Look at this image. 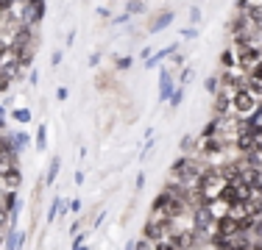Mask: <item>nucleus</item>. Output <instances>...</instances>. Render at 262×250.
<instances>
[{
  "instance_id": "obj_41",
  "label": "nucleus",
  "mask_w": 262,
  "mask_h": 250,
  "mask_svg": "<svg viewBox=\"0 0 262 250\" xmlns=\"http://www.w3.org/2000/svg\"><path fill=\"white\" fill-rule=\"evenodd\" d=\"M28 84H31V86L39 84V72H36V70H31V72H28Z\"/></svg>"
},
{
  "instance_id": "obj_21",
  "label": "nucleus",
  "mask_w": 262,
  "mask_h": 250,
  "mask_svg": "<svg viewBox=\"0 0 262 250\" xmlns=\"http://www.w3.org/2000/svg\"><path fill=\"white\" fill-rule=\"evenodd\" d=\"M134 67V56H117L115 59V70L117 72H126V70H131Z\"/></svg>"
},
{
  "instance_id": "obj_15",
  "label": "nucleus",
  "mask_w": 262,
  "mask_h": 250,
  "mask_svg": "<svg viewBox=\"0 0 262 250\" xmlns=\"http://www.w3.org/2000/svg\"><path fill=\"white\" fill-rule=\"evenodd\" d=\"M126 11H128L131 17L148 14V0H126Z\"/></svg>"
},
{
  "instance_id": "obj_19",
  "label": "nucleus",
  "mask_w": 262,
  "mask_h": 250,
  "mask_svg": "<svg viewBox=\"0 0 262 250\" xmlns=\"http://www.w3.org/2000/svg\"><path fill=\"white\" fill-rule=\"evenodd\" d=\"M184 95H187V86L179 84V86H176V92L170 95V100H167V103H170V109H179V106L184 103Z\"/></svg>"
},
{
  "instance_id": "obj_17",
  "label": "nucleus",
  "mask_w": 262,
  "mask_h": 250,
  "mask_svg": "<svg viewBox=\"0 0 262 250\" xmlns=\"http://www.w3.org/2000/svg\"><path fill=\"white\" fill-rule=\"evenodd\" d=\"M11 120L20 122V125H28L34 120V114H31V109H26V106H17V109H11Z\"/></svg>"
},
{
  "instance_id": "obj_36",
  "label": "nucleus",
  "mask_w": 262,
  "mask_h": 250,
  "mask_svg": "<svg viewBox=\"0 0 262 250\" xmlns=\"http://www.w3.org/2000/svg\"><path fill=\"white\" fill-rule=\"evenodd\" d=\"M182 36L184 39H192V36H198V28L195 25H187V28H182Z\"/></svg>"
},
{
  "instance_id": "obj_13",
  "label": "nucleus",
  "mask_w": 262,
  "mask_h": 250,
  "mask_svg": "<svg viewBox=\"0 0 262 250\" xmlns=\"http://www.w3.org/2000/svg\"><path fill=\"white\" fill-rule=\"evenodd\" d=\"M59 172H61V159H59V156H53L51 164H48V172H45V186H53L56 178H59Z\"/></svg>"
},
{
  "instance_id": "obj_3",
  "label": "nucleus",
  "mask_w": 262,
  "mask_h": 250,
  "mask_svg": "<svg viewBox=\"0 0 262 250\" xmlns=\"http://www.w3.org/2000/svg\"><path fill=\"white\" fill-rule=\"evenodd\" d=\"M45 14H48V3H45V0H39V3H26V0H23V3H20V20L26 25L39 28L42 20H45Z\"/></svg>"
},
{
  "instance_id": "obj_16",
  "label": "nucleus",
  "mask_w": 262,
  "mask_h": 250,
  "mask_svg": "<svg viewBox=\"0 0 262 250\" xmlns=\"http://www.w3.org/2000/svg\"><path fill=\"white\" fill-rule=\"evenodd\" d=\"M34 147L39 150V153H45L48 150V125L42 122L39 128H36V136H34Z\"/></svg>"
},
{
  "instance_id": "obj_8",
  "label": "nucleus",
  "mask_w": 262,
  "mask_h": 250,
  "mask_svg": "<svg viewBox=\"0 0 262 250\" xmlns=\"http://www.w3.org/2000/svg\"><path fill=\"white\" fill-rule=\"evenodd\" d=\"M212 114H215V117H226V114H232V95H229V92L217 89L215 100H212Z\"/></svg>"
},
{
  "instance_id": "obj_20",
  "label": "nucleus",
  "mask_w": 262,
  "mask_h": 250,
  "mask_svg": "<svg viewBox=\"0 0 262 250\" xmlns=\"http://www.w3.org/2000/svg\"><path fill=\"white\" fill-rule=\"evenodd\" d=\"M204 89H207L209 95L215 97V95H217V89H221V75H217V72H215V75H209V78L204 81Z\"/></svg>"
},
{
  "instance_id": "obj_35",
  "label": "nucleus",
  "mask_w": 262,
  "mask_h": 250,
  "mask_svg": "<svg viewBox=\"0 0 262 250\" xmlns=\"http://www.w3.org/2000/svg\"><path fill=\"white\" fill-rule=\"evenodd\" d=\"M67 97H70V89H67V86H59V89H56V100H59V103H64Z\"/></svg>"
},
{
  "instance_id": "obj_31",
  "label": "nucleus",
  "mask_w": 262,
  "mask_h": 250,
  "mask_svg": "<svg viewBox=\"0 0 262 250\" xmlns=\"http://www.w3.org/2000/svg\"><path fill=\"white\" fill-rule=\"evenodd\" d=\"M9 220H11V214L6 211V206L0 203V231H9Z\"/></svg>"
},
{
  "instance_id": "obj_50",
  "label": "nucleus",
  "mask_w": 262,
  "mask_h": 250,
  "mask_svg": "<svg viewBox=\"0 0 262 250\" xmlns=\"http://www.w3.org/2000/svg\"><path fill=\"white\" fill-rule=\"evenodd\" d=\"M6 131V117H0V134Z\"/></svg>"
},
{
  "instance_id": "obj_6",
  "label": "nucleus",
  "mask_w": 262,
  "mask_h": 250,
  "mask_svg": "<svg viewBox=\"0 0 262 250\" xmlns=\"http://www.w3.org/2000/svg\"><path fill=\"white\" fill-rule=\"evenodd\" d=\"M182 50V42H170V45H165V47H159V50H154L151 56L145 59V70H154V67H159L165 59H170L173 53H179Z\"/></svg>"
},
{
  "instance_id": "obj_38",
  "label": "nucleus",
  "mask_w": 262,
  "mask_h": 250,
  "mask_svg": "<svg viewBox=\"0 0 262 250\" xmlns=\"http://www.w3.org/2000/svg\"><path fill=\"white\" fill-rule=\"evenodd\" d=\"M142 186H145V172H137V178H134V189H137V192H142Z\"/></svg>"
},
{
  "instance_id": "obj_9",
  "label": "nucleus",
  "mask_w": 262,
  "mask_h": 250,
  "mask_svg": "<svg viewBox=\"0 0 262 250\" xmlns=\"http://www.w3.org/2000/svg\"><path fill=\"white\" fill-rule=\"evenodd\" d=\"M20 186H23V170H20V164L11 167L9 172L0 175V189H14V192H20Z\"/></svg>"
},
{
  "instance_id": "obj_14",
  "label": "nucleus",
  "mask_w": 262,
  "mask_h": 250,
  "mask_svg": "<svg viewBox=\"0 0 262 250\" xmlns=\"http://www.w3.org/2000/svg\"><path fill=\"white\" fill-rule=\"evenodd\" d=\"M217 134H221V117L212 114V120L204 125L201 131H198V139H207V136H217Z\"/></svg>"
},
{
  "instance_id": "obj_33",
  "label": "nucleus",
  "mask_w": 262,
  "mask_h": 250,
  "mask_svg": "<svg viewBox=\"0 0 262 250\" xmlns=\"http://www.w3.org/2000/svg\"><path fill=\"white\" fill-rule=\"evenodd\" d=\"M190 78H192V70H190V67H184V70L179 72V81H176V84H182V86H187V84H190Z\"/></svg>"
},
{
  "instance_id": "obj_30",
  "label": "nucleus",
  "mask_w": 262,
  "mask_h": 250,
  "mask_svg": "<svg viewBox=\"0 0 262 250\" xmlns=\"http://www.w3.org/2000/svg\"><path fill=\"white\" fill-rule=\"evenodd\" d=\"M11 84H14V81H11L9 75L0 72V95H9V92H11Z\"/></svg>"
},
{
  "instance_id": "obj_44",
  "label": "nucleus",
  "mask_w": 262,
  "mask_h": 250,
  "mask_svg": "<svg viewBox=\"0 0 262 250\" xmlns=\"http://www.w3.org/2000/svg\"><path fill=\"white\" fill-rule=\"evenodd\" d=\"M86 64H90V67H98V64H101V53H92V56H90V61H86Z\"/></svg>"
},
{
  "instance_id": "obj_45",
  "label": "nucleus",
  "mask_w": 262,
  "mask_h": 250,
  "mask_svg": "<svg viewBox=\"0 0 262 250\" xmlns=\"http://www.w3.org/2000/svg\"><path fill=\"white\" fill-rule=\"evenodd\" d=\"M103 220H106V211H101V214L92 220V228H98V225H103Z\"/></svg>"
},
{
  "instance_id": "obj_46",
  "label": "nucleus",
  "mask_w": 262,
  "mask_h": 250,
  "mask_svg": "<svg viewBox=\"0 0 262 250\" xmlns=\"http://www.w3.org/2000/svg\"><path fill=\"white\" fill-rule=\"evenodd\" d=\"M73 181H76V184L81 186L84 184V170H76V175H73Z\"/></svg>"
},
{
  "instance_id": "obj_39",
  "label": "nucleus",
  "mask_w": 262,
  "mask_h": 250,
  "mask_svg": "<svg viewBox=\"0 0 262 250\" xmlns=\"http://www.w3.org/2000/svg\"><path fill=\"white\" fill-rule=\"evenodd\" d=\"M248 75H254V78H262V59L251 67V70H248Z\"/></svg>"
},
{
  "instance_id": "obj_48",
  "label": "nucleus",
  "mask_w": 262,
  "mask_h": 250,
  "mask_svg": "<svg viewBox=\"0 0 262 250\" xmlns=\"http://www.w3.org/2000/svg\"><path fill=\"white\" fill-rule=\"evenodd\" d=\"M151 53H154V50H151V47H142V50H140V59H142V61H145V59H148V56H151Z\"/></svg>"
},
{
  "instance_id": "obj_34",
  "label": "nucleus",
  "mask_w": 262,
  "mask_h": 250,
  "mask_svg": "<svg viewBox=\"0 0 262 250\" xmlns=\"http://www.w3.org/2000/svg\"><path fill=\"white\" fill-rule=\"evenodd\" d=\"M190 22L192 25L201 22V9H198V6H190Z\"/></svg>"
},
{
  "instance_id": "obj_23",
  "label": "nucleus",
  "mask_w": 262,
  "mask_h": 250,
  "mask_svg": "<svg viewBox=\"0 0 262 250\" xmlns=\"http://www.w3.org/2000/svg\"><path fill=\"white\" fill-rule=\"evenodd\" d=\"M17 236H20V231H17V228H9V231H6L3 250H17Z\"/></svg>"
},
{
  "instance_id": "obj_49",
  "label": "nucleus",
  "mask_w": 262,
  "mask_h": 250,
  "mask_svg": "<svg viewBox=\"0 0 262 250\" xmlns=\"http://www.w3.org/2000/svg\"><path fill=\"white\" fill-rule=\"evenodd\" d=\"M126 250H137V239H128L126 242Z\"/></svg>"
},
{
  "instance_id": "obj_25",
  "label": "nucleus",
  "mask_w": 262,
  "mask_h": 250,
  "mask_svg": "<svg viewBox=\"0 0 262 250\" xmlns=\"http://www.w3.org/2000/svg\"><path fill=\"white\" fill-rule=\"evenodd\" d=\"M195 145H198V136H184V139H182V153H195V150H192Z\"/></svg>"
},
{
  "instance_id": "obj_2",
  "label": "nucleus",
  "mask_w": 262,
  "mask_h": 250,
  "mask_svg": "<svg viewBox=\"0 0 262 250\" xmlns=\"http://www.w3.org/2000/svg\"><path fill=\"white\" fill-rule=\"evenodd\" d=\"M259 106V100L251 95V92L246 89V86H240V89H234L232 95V114H237L240 120H246L248 114H251L254 109Z\"/></svg>"
},
{
  "instance_id": "obj_24",
  "label": "nucleus",
  "mask_w": 262,
  "mask_h": 250,
  "mask_svg": "<svg viewBox=\"0 0 262 250\" xmlns=\"http://www.w3.org/2000/svg\"><path fill=\"white\" fill-rule=\"evenodd\" d=\"M237 9L240 11H257V9H262V0H237Z\"/></svg>"
},
{
  "instance_id": "obj_37",
  "label": "nucleus",
  "mask_w": 262,
  "mask_h": 250,
  "mask_svg": "<svg viewBox=\"0 0 262 250\" xmlns=\"http://www.w3.org/2000/svg\"><path fill=\"white\" fill-rule=\"evenodd\" d=\"M61 59H64L61 50H53V53H51V67H61Z\"/></svg>"
},
{
  "instance_id": "obj_47",
  "label": "nucleus",
  "mask_w": 262,
  "mask_h": 250,
  "mask_svg": "<svg viewBox=\"0 0 262 250\" xmlns=\"http://www.w3.org/2000/svg\"><path fill=\"white\" fill-rule=\"evenodd\" d=\"M73 42H76V31H70V34H67L64 45H67V47H73Z\"/></svg>"
},
{
  "instance_id": "obj_10",
  "label": "nucleus",
  "mask_w": 262,
  "mask_h": 250,
  "mask_svg": "<svg viewBox=\"0 0 262 250\" xmlns=\"http://www.w3.org/2000/svg\"><path fill=\"white\" fill-rule=\"evenodd\" d=\"M229 200L226 197H215V200H207V203H204V209L209 211V217L212 220H221V217H226L229 214Z\"/></svg>"
},
{
  "instance_id": "obj_26",
  "label": "nucleus",
  "mask_w": 262,
  "mask_h": 250,
  "mask_svg": "<svg viewBox=\"0 0 262 250\" xmlns=\"http://www.w3.org/2000/svg\"><path fill=\"white\" fill-rule=\"evenodd\" d=\"M154 250H176V245H173L170 236H162V239L154 242Z\"/></svg>"
},
{
  "instance_id": "obj_42",
  "label": "nucleus",
  "mask_w": 262,
  "mask_h": 250,
  "mask_svg": "<svg viewBox=\"0 0 262 250\" xmlns=\"http://www.w3.org/2000/svg\"><path fill=\"white\" fill-rule=\"evenodd\" d=\"M6 50H9V36H3V34H0V56H3Z\"/></svg>"
},
{
  "instance_id": "obj_28",
  "label": "nucleus",
  "mask_w": 262,
  "mask_h": 250,
  "mask_svg": "<svg viewBox=\"0 0 262 250\" xmlns=\"http://www.w3.org/2000/svg\"><path fill=\"white\" fill-rule=\"evenodd\" d=\"M154 145H157V136H148V139H145V145H142L140 159H148V156H151V150H154Z\"/></svg>"
},
{
  "instance_id": "obj_43",
  "label": "nucleus",
  "mask_w": 262,
  "mask_h": 250,
  "mask_svg": "<svg viewBox=\"0 0 262 250\" xmlns=\"http://www.w3.org/2000/svg\"><path fill=\"white\" fill-rule=\"evenodd\" d=\"M70 211H73V214H81V200H78V197L70 200Z\"/></svg>"
},
{
  "instance_id": "obj_29",
  "label": "nucleus",
  "mask_w": 262,
  "mask_h": 250,
  "mask_svg": "<svg viewBox=\"0 0 262 250\" xmlns=\"http://www.w3.org/2000/svg\"><path fill=\"white\" fill-rule=\"evenodd\" d=\"M86 239H90V231H78V234H73V250L81 247Z\"/></svg>"
},
{
  "instance_id": "obj_52",
  "label": "nucleus",
  "mask_w": 262,
  "mask_h": 250,
  "mask_svg": "<svg viewBox=\"0 0 262 250\" xmlns=\"http://www.w3.org/2000/svg\"><path fill=\"white\" fill-rule=\"evenodd\" d=\"M26 3H39V0H26Z\"/></svg>"
},
{
  "instance_id": "obj_5",
  "label": "nucleus",
  "mask_w": 262,
  "mask_h": 250,
  "mask_svg": "<svg viewBox=\"0 0 262 250\" xmlns=\"http://www.w3.org/2000/svg\"><path fill=\"white\" fill-rule=\"evenodd\" d=\"M173 92H176V72L170 67H162L159 70V103H167Z\"/></svg>"
},
{
  "instance_id": "obj_51",
  "label": "nucleus",
  "mask_w": 262,
  "mask_h": 250,
  "mask_svg": "<svg viewBox=\"0 0 262 250\" xmlns=\"http://www.w3.org/2000/svg\"><path fill=\"white\" fill-rule=\"evenodd\" d=\"M76 250H90V247H86V245H81V247H76Z\"/></svg>"
},
{
  "instance_id": "obj_18",
  "label": "nucleus",
  "mask_w": 262,
  "mask_h": 250,
  "mask_svg": "<svg viewBox=\"0 0 262 250\" xmlns=\"http://www.w3.org/2000/svg\"><path fill=\"white\" fill-rule=\"evenodd\" d=\"M11 136H14V145H17V150H28L31 147V136L26 134V131H11Z\"/></svg>"
},
{
  "instance_id": "obj_11",
  "label": "nucleus",
  "mask_w": 262,
  "mask_h": 250,
  "mask_svg": "<svg viewBox=\"0 0 262 250\" xmlns=\"http://www.w3.org/2000/svg\"><path fill=\"white\" fill-rule=\"evenodd\" d=\"M217 64H221V70L240 67V64H237V50H234V45H226V47L221 50V56H217Z\"/></svg>"
},
{
  "instance_id": "obj_12",
  "label": "nucleus",
  "mask_w": 262,
  "mask_h": 250,
  "mask_svg": "<svg viewBox=\"0 0 262 250\" xmlns=\"http://www.w3.org/2000/svg\"><path fill=\"white\" fill-rule=\"evenodd\" d=\"M237 231H243V228L232 214H226V217L217 220V236H229V234H237Z\"/></svg>"
},
{
  "instance_id": "obj_32",
  "label": "nucleus",
  "mask_w": 262,
  "mask_h": 250,
  "mask_svg": "<svg viewBox=\"0 0 262 250\" xmlns=\"http://www.w3.org/2000/svg\"><path fill=\"white\" fill-rule=\"evenodd\" d=\"M128 20H131V14H128V11H123V14L112 17V20H109V25H112V28H117V25H126Z\"/></svg>"
},
{
  "instance_id": "obj_4",
  "label": "nucleus",
  "mask_w": 262,
  "mask_h": 250,
  "mask_svg": "<svg viewBox=\"0 0 262 250\" xmlns=\"http://www.w3.org/2000/svg\"><path fill=\"white\" fill-rule=\"evenodd\" d=\"M234 50H237V64H240L246 72L262 59V45H254V42L251 45H243V47H234Z\"/></svg>"
},
{
  "instance_id": "obj_7",
  "label": "nucleus",
  "mask_w": 262,
  "mask_h": 250,
  "mask_svg": "<svg viewBox=\"0 0 262 250\" xmlns=\"http://www.w3.org/2000/svg\"><path fill=\"white\" fill-rule=\"evenodd\" d=\"M173 20H176V11L165 9V11H159V14H154L151 20H148V31H151V34H159V31L170 28Z\"/></svg>"
},
{
  "instance_id": "obj_40",
  "label": "nucleus",
  "mask_w": 262,
  "mask_h": 250,
  "mask_svg": "<svg viewBox=\"0 0 262 250\" xmlns=\"http://www.w3.org/2000/svg\"><path fill=\"white\" fill-rule=\"evenodd\" d=\"M95 14L101 17V20H109V17H112V14H109V9H106V6H98V9H95Z\"/></svg>"
},
{
  "instance_id": "obj_1",
  "label": "nucleus",
  "mask_w": 262,
  "mask_h": 250,
  "mask_svg": "<svg viewBox=\"0 0 262 250\" xmlns=\"http://www.w3.org/2000/svg\"><path fill=\"white\" fill-rule=\"evenodd\" d=\"M223 186H226V181H223L221 172H217V167H207V170L201 172V184H198V192H201V200H204V203H207V200L221 197Z\"/></svg>"
},
{
  "instance_id": "obj_27",
  "label": "nucleus",
  "mask_w": 262,
  "mask_h": 250,
  "mask_svg": "<svg viewBox=\"0 0 262 250\" xmlns=\"http://www.w3.org/2000/svg\"><path fill=\"white\" fill-rule=\"evenodd\" d=\"M182 67H184V56H182V50H179V53L170 56V70L176 72V70H182Z\"/></svg>"
},
{
  "instance_id": "obj_22",
  "label": "nucleus",
  "mask_w": 262,
  "mask_h": 250,
  "mask_svg": "<svg viewBox=\"0 0 262 250\" xmlns=\"http://www.w3.org/2000/svg\"><path fill=\"white\" fill-rule=\"evenodd\" d=\"M59 206H61V197L56 195V197H53V203H51V209H48V217H45V222H48V225H53L56 220H59Z\"/></svg>"
}]
</instances>
